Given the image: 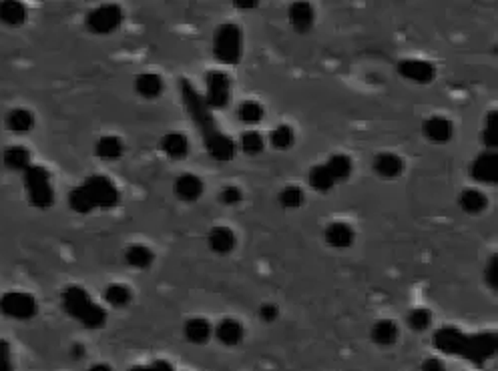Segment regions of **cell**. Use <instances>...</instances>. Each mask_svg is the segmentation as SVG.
<instances>
[{
  "mask_svg": "<svg viewBox=\"0 0 498 371\" xmlns=\"http://www.w3.org/2000/svg\"><path fill=\"white\" fill-rule=\"evenodd\" d=\"M483 143L486 147L494 149L497 147V110H490L486 115V124L483 131Z\"/></svg>",
  "mask_w": 498,
  "mask_h": 371,
  "instance_id": "39",
  "label": "cell"
},
{
  "mask_svg": "<svg viewBox=\"0 0 498 371\" xmlns=\"http://www.w3.org/2000/svg\"><path fill=\"white\" fill-rule=\"evenodd\" d=\"M0 371H13L11 365V349L6 341H0Z\"/></svg>",
  "mask_w": 498,
  "mask_h": 371,
  "instance_id": "42",
  "label": "cell"
},
{
  "mask_svg": "<svg viewBox=\"0 0 498 371\" xmlns=\"http://www.w3.org/2000/svg\"><path fill=\"white\" fill-rule=\"evenodd\" d=\"M27 20V8L23 2L16 0H4L0 2V22L8 27H18Z\"/></svg>",
  "mask_w": 498,
  "mask_h": 371,
  "instance_id": "24",
  "label": "cell"
},
{
  "mask_svg": "<svg viewBox=\"0 0 498 371\" xmlns=\"http://www.w3.org/2000/svg\"><path fill=\"white\" fill-rule=\"evenodd\" d=\"M472 179L485 185H494L498 181V155L497 151L480 152L471 165Z\"/></svg>",
  "mask_w": 498,
  "mask_h": 371,
  "instance_id": "11",
  "label": "cell"
},
{
  "mask_svg": "<svg viewBox=\"0 0 498 371\" xmlns=\"http://www.w3.org/2000/svg\"><path fill=\"white\" fill-rule=\"evenodd\" d=\"M314 6L309 2H293L290 6V22L298 32H309L314 27Z\"/></svg>",
  "mask_w": 498,
  "mask_h": 371,
  "instance_id": "20",
  "label": "cell"
},
{
  "mask_svg": "<svg viewBox=\"0 0 498 371\" xmlns=\"http://www.w3.org/2000/svg\"><path fill=\"white\" fill-rule=\"evenodd\" d=\"M263 115H265V110H263L262 105L255 103V100H245V103H241V105L237 107V119L245 124L260 123L263 119Z\"/></svg>",
  "mask_w": 498,
  "mask_h": 371,
  "instance_id": "33",
  "label": "cell"
},
{
  "mask_svg": "<svg viewBox=\"0 0 498 371\" xmlns=\"http://www.w3.org/2000/svg\"><path fill=\"white\" fill-rule=\"evenodd\" d=\"M129 371H175L171 363L167 361H153L151 365H139V367H133Z\"/></svg>",
  "mask_w": 498,
  "mask_h": 371,
  "instance_id": "44",
  "label": "cell"
},
{
  "mask_svg": "<svg viewBox=\"0 0 498 371\" xmlns=\"http://www.w3.org/2000/svg\"><path fill=\"white\" fill-rule=\"evenodd\" d=\"M422 133H424V137L428 138L430 143H434V145H444V143H448V141L452 138V135H454V126H452V123H450L446 117L434 115V117H430V119L424 121V124H422Z\"/></svg>",
  "mask_w": 498,
  "mask_h": 371,
  "instance_id": "13",
  "label": "cell"
},
{
  "mask_svg": "<svg viewBox=\"0 0 498 371\" xmlns=\"http://www.w3.org/2000/svg\"><path fill=\"white\" fill-rule=\"evenodd\" d=\"M181 96H183V103L187 107L189 117L193 119V123L199 126V131L203 135L209 155L217 161H231L236 157V143L219 131L203 96L199 95L193 89V84L185 79L181 81Z\"/></svg>",
  "mask_w": 498,
  "mask_h": 371,
  "instance_id": "1",
  "label": "cell"
},
{
  "mask_svg": "<svg viewBox=\"0 0 498 371\" xmlns=\"http://www.w3.org/2000/svg\"><path fill=\"white\" fill-rule=\"evenodd\" d=\"M239 147H241V151L245 152V155H260V152L263 151V147H265V141H263L262 133H257V131H248V133H243L241 135V138H239Z\"/></svg>",
  "mask_w": 498,
  "mask_h": 371,
  "instance_id": "36",
  "label": "cell"
},
{
  "mask_svg": "<svg viewBox=\"0 0 498 371\" xmlns=\"http://www.w3.org/2000/svg\"><path fill=\"white\" fill-rule=\"evenodd\" d=\"M161 151L165 152L169 159L181 161L189 152V141L183 133H167L165 137L161 138Z\"/></svg>",
  "mask_w": 498,
  "mask_h": 371,
  "instance_id": "21",
  "label": "cell"
},
{
  "mask_svg": "<svg viewBox=\"0 0 498 371\" xmlns=\"http://www.w3.org/2000/svg\"><path fill=\"white\" fill-rule=\"evenodd\" d=\"M293 141H295V133H293V129H291L290 124H279V126H276L269 133V143L277 151L290 149L291 145H293Z\"/></svg>",
  "mask_w": 498,
  "mask_h": 371,
  "instance_id": "31",
  "label": "cell"
},
{
  "mask_svg": "<svg viewBox=\"0 0 498 371\" xmlns=\"http://www.w3.org/2000/svg\"><path fill=\"white\" fill-rule=\"evenodd\" d=\"M458 205L468 215H478L488 207V197L478 189H464L458 197Z\"/></svg>",
  "mask_w": 498,
  "mask_h": 371,
  "instance_id": "23",
  "label": "cell"
},
{
  "mask_svg": "<svg viewBox=\"0 0 498 371\" xmlns=\"http://www.w3.org/2000/svg\"><path fill=\"white\" fill-rule=\"evenodd\" d=\"M279 203L286 207V209H298V207L304 203V191L295 185L286 187L283 191L279 193Z\"/></svg>",
  "mask_w": 498,
  "mask_h": 371,
  "instance_id": "38",
  "label": "cell"
},
{
  "mask_svg": "<svg viewBox=\"0 0 498 371\" xmlns=\"http://www.w3.org/2000/svg\"><path fill=\"white\" fill-rule=\"evenodd\" d=\"M208 241L211 251H215L217 255H227V253H231V251L236 249L237 243L236 233H234L229 227H223V225L213 227V229L209 231Z\"/></svg>",
  "mask_w": 498,
  "mask_h": 371,
  "instance_id": "18",
  "label": "cell"
},
{
  "mask_svg": "<svg viewBox=\"0 0 498 371\" xmlns=\"http://www.w3.org/2000/svg\"><path fill=\"white\" fill-rule=\"evenodd\" d=\"M243 199V193L239 187L236 185H229V187H223L222 193H219V201H222L225 207H236L241 203Z\"/></svg>",
  "mask_w": 498,
  "mask_h": 371,
  "instance_id": "40",
  "label": "cell"
},
{
  "mask_svg": "<svg viewBox=\"0 0 498 371\" xmlns=\"http://www.w3.org/2000/svg\"><path fill=\"white\" fill-rule=\"evenodd\" d=\"M124 261L135 269H149L155 261V255L147 245H131L124 251Z\"/></svg>",
  "mask_w": 498,
  "mask_h": 371,
  "instance_id": "27",
  "label": "cell"
},
{
  "mask_svg": "<svg viewBox=\"0 0 498 371\" xmlns=\"http://www.w3.org/2000/svg\"><path fill=\"white\" fill-rule=\"evenodd\" d=\"M398 325L392 321V319H380L376 325L372 327V339L378 345H384V347H390L398 341Z\"/></svg>",
  "mask_w": 498,
  "mask_h": 371,
  "instance_id": "25",
  "label": "cell"
},
{
  "mask_svg": "<svg viewBox=\"0 0 498 371\" xmlns=\"http://www.w3.org/2000/svg\"><path fill=\"white\" fill-rule=\"evenodd\" d=\"M131 297H133L131 289L127 287V285H121V283H113V285L105 289V301H109V305H113V307L129 305Z\"/></svg>",
  "mask_w": 498,
  "mask_h": 371,
  "instance_id": "34",
  "label": "cell"
},
{
  "mask_svg": "<svg viewBox=\"0 0 498 371\" xmlns=\"http://www.w3.org/2000/svg\"><path fill=\"white\" fill-rule=\"evenodd\" d=\"M83 189L91 197L95 207H115L119 203V189L115 187V183L103 175H93L83 183Z\"/></svg>",
  "mask_w": 498,
  "mask_h": 371,
  "instance_id": "8",
  "label": "cell"
},
{
  "mask_svg": "<svg viewBox=\"0 0 498 371\" xmlns=\"http://www.w3.org/2000/svg\"><path fill=\"white\" fill-rule=\"evenodd\" d=\"M307 181H309V187L316 189L318 193H328L336 185V179H333L332 173L328 171L326 165L312 167V171L307 175Z\"/></svg>",
  "mask_w": 498,
  "mask_h": 371,
  "instance_id": "30",
  "label": "cell"
},
{
  "mask_svg": "<svg viewBox=\"0 0 498 371\" xmlns=\"http://www.w3.org/2000/svg\"><path fill=\"white\" fill-rule=\"evenodd\" d=\"M260 315H262L263 321L272 323V321H276L277 315H279V309H277L274 303H265V305L260 307Z\"/></svg>",
  "mask_w": 498,
  "mask_h": 371,
  "instance_id": "43",
  "label": "cell"
},
{
  "mask_svg": "<svg viewBox=\"0 0 498 371\" xmlns=\"http://www.w3.org/2000/svg\"><path fill=\"white\" fill-rule=\"evenodd\" d=\"M89 371H111V367L109 365H105V363H98V365H93Z\"/></svg>",
  "mask_w": 498,
  "mask_h": 371,
  "instance_id": "47",
  "label": "cell"
},
{
  "mask_svg": "<svg viewBox=\"0 0 498 371\" xmlns=\"http://www.w3.org/2000/svg\"><path fill=\"white\" fill-rule=\"evenodd\" d=\"M63 299V307L70 317H75L77 321H81L84 327L89 330H98L105 325L107 321V313L105 309L97 305V303L91 299V295L79 285H70L63 291L60 295Z\"/></svg>",
  "mask_w": 498,
  "mask_h": 371,
  "instance_id": "2",
  "label": "cell"
},
{
  "mask_svg": "<svg viewBox=\"0 0 498 371\" xmlns=\"http://www.w3.org/2000/svg\"><path fill=\"white\" fill-rule=\"evenodd\" d=\"M324 239L326 243L333 249H347L352 247L354 239H356V231L352 229V225H347L344 221H333L326 227L324 231Z\"/></svg>",
  "mask_w": 498,
  "mask_h": 371,
  "instance_id": "14",
  "label": "cell"
},
{
  "mask_svg": "<svg viewBox=\"0 0 498 371\" xmlns=\"http://www.w3.org/2000/svg\"><path fill=\"white\" fill-rule=\"evenodd\" d=\"M69 205L75 213H81V215L91 213V211L95 209L93 201H91V197H89L87 191L83 189V185H81V187H75V189L69 193Z\"/></svg>",
  "mask_w": 498,
  "mask_h": 371,
  "instance_id": "35",
  "label": "cell"
},
{
  "mask_svg": "<svg viewBox=\"0 0 498 371\" xmlns=\"http://www.w3.org/2000/svg\"><path fill=\"white\" fill-rule=\"evenodd\" d=\"M123 25V11L117 4H103L87 14V28L93 34H111Z\"/></svg>",
  "mask_w": 498,
  "mask_h": 371,
  "instance_id": "5",
  "label": "cell"
},
{
  "mask_svg": "<svg viewBox=\"0 0 498 371\" xmlns=\"http://www.w3.org/2000/svg\"><path fill=\"white\" fill-rule=\"evenodd\" d=\"M183 333H185V339L189 344L203 345L211 339L213 327H211V323H209L208 319H203V317H191V319L185 321Z\"/></svg>",
  "mask_w": 498,
  "mask_h": 371,
  "instance_id": "17",
  "label": "cell"
},
{
  "mask_svg": "<svg viewBox=\"0 0 498 371\" xmlns=\"http://www.w3.org/2000/svg\"><path fill=\"white\" fill-rule=\"evenodd\" d=\"M485 281L490 285L492 289L498 287V257L494 255L485 269Z\"/></svg>",
  "mask_w": 498,
  "mask_h": 371,
  "instance_id": "41",
  "label": "cell"
},
{
  "mask_svg": "<svg viewBox=\"0 0 498 371\" xmlns=\"http://www.w3.org/2000/svg\"><path fill=\"white\" fill-rule=\"evenodd\" d=\"M231 98V81L222 70H211L205 79V105L208 109H225Z\"/></svg>",
  "mask_w": 498,
  "mask_h": 371,
  "instance_id": "6",
  "label": "cell"
},
{
  "mask_svg": "<svg viewBox=\"0 0 498 371\" xmlns=\"http://www.w3.org/2000/svg\"><path fill=\"white\" fill-rule=\"evenodd\" d=\"M374 171L382 179H396V177H400V173L404 171V161L396 152H380L374 159Z\"/></svg>",
  "mask_w": 498,
  "mask_h": 371,
  "instance_id": "19",
  "label": "cell"
},
{
  "mask_svg": "<svg viewBox=\"0 0 498 371\" xmlns=\"http://www.w3.org/2000/svg\"><path fill=\"white\" fill-rule=\"evenodd\" d=\"M37 299L30 293L11 291L0 297V313L13 319H30L37 315Z\"/></svg>",
  "mask_w": 498,
  "mask_h": 371,
  "instance_id": "7",
  "label": "cell"
},
{
  "mask_svg": "<svg viewBox=\"0 0 498 371\" xmlns=\"http://www.w3.org/2000/svg\"><path fill=\"white\" fill-rule=\"evenodd\" d=\"M2 161H4V167L11 169V171H27L30 167V151L27 147H20V145H14V147H8L4 155H2Z\"/></svg>",
  "mask_w": 498,
  "mask_h": 371,
  "instance_id": "26",
  "label": "cell"
},
{
  "mask_svg": "<svg viewBox=\"0 0 498 371\" xmlns=\"http://www.w3.org/2000/svg\"><path fill=\"white\" fill-rule=\"evenodd\" d=\"M25 187H27L28 201L34 207L46 209V207L55 203V191H53L51 175L44 167H28L25 171Z\"/></svg>",
  "mask_w": 498,
  "mask_h": 371,
  "instance_id": "4",
  "label": "cell"
},
{
  "mask_svg": "<svg viewBox=\"0 0 498 371\" xmlns=\"http://www.w3.org/2000/svg\"><path fill=\"white\" fill-rule=\"evenodd\" d=\"M243 53L241 30L234 22H227L217 28L213 37V55L223 65H237Z\"/></svg>",
  "mask_w": 498,
  "mask_h": 371,
  "instance_id": "3",
  "label": "cell"
},
{
  "mask_svg": "<svg viewBox=\"0 0 498 371\" xmlns=\"http://www.w3.org/2000/svg\"><path fill=\"white\" fill-rule=\"evenodd\" d=\"M95 151H97L98 159H103V161H117L123 155V143L119 137L107 135V137L98 138Z\"/></svg>",
  "mask_w": 498,
  "mask_h": 371,
  "instance_id": "29",
  "label": "cell"
},
{
  "mask_svg": "<svg viewBox=\"0 0 498 371\" xmlns=\"http://www.w3.org/2000/svg\"><path fill=\"white\" fill-rule=\"evenodd\" d=\"M432 323V313L426 307H416L408 313V325L414 331H426Z\"/></svg>",
  "mask_w": 498,
  "mask_h": 371,
  "instance_id": "37",
  "label": "cell"
},
{
  "mask_svg": "<svg viewBox=\"0 0 498 371\" xmlns=\"http://www.w3.org/2000/svg\"><path fill=\"white\" fill-rule=\"evenodd\" d=\"M163 89H165L163 79L155 72H143L135 79V91L143 98H157L163 93Z\"/></svg>",
  "mask_w": 498,
  "mask_h": 371,
  "instance_id": "22",
  "label": "cell"
},
{
  "mask_svg": "<svg viewBox=\"0 0 498 371\" xmlns=\"http://www.w3.org/2000/svg\"><path fill=\"white\" fill-rule=\"evenodd\" d=\"M497 335L494 333H476L466 337V347L462 358L471 359L472 363H485L497 351Z\"/></svg>",
  "mask_w": 498,
  "mask_h": 371,
  "instance_id": "9",
  "label": "cell"
},
{
  "mask_svg": "<svg viewBox=\"0 0 498 371\" xmlns=\"http://www.w3.org/2000/svg\"><path fill=\"white\" fill-rule=\"evenodd\" d=\"M328 171L332 173V177L338 181H346L352 175V159L347 155H333L330 161L326 163Z\"/></svg>",
  "mask_w": 498,
  "mask_h": 371,
  "instance_id": "32",
  "label": "cell"
},
{
  "mask_svg": "<svg viewBox=\"0 0 498 371\" xmlns=\"http://www.w3.org/2000/svg\"><path fill=\"white\" fill-rule=\"evenodd\" d=\"M213 335L217 337V341L222 345H227V347H234V345L241 344L245 331H243V325L237 321V319H231V317H225L222 319L215 330H213Z\"/></svg>",
  "mask_w": 498,
  "mask_h": 371,
  "instance_id": "16",
  "label": "cell"
},
{
  "mask_svg": "<svg viewBox=\"0 0 498 371\" xmlns=\"http://www.w3.org/2000/svg\"><path fill=\"white\" fill-rule=\"evenodd\" d=\"M466 337L462 331L454 330V327H442L434 333L432 341L436 345V349H440L444 353H450V356H464V347H466Z\"/></svg>",
  "mask_w": 498,
  "mask_h": 371,
  "instance_id": "12",
  "label": "cell"
},
{
  "mask_svg": "<svg viewBox=\"0 0 498 371\" xmlns=\"http://www.w3.org/2000/svg\"><path fill=\"white\" fill-rule=\"evenodd\" d=\"M422 371H446V365H444L442 359L428 358L422 363Z\"/></svg>",
  "mask_w": 498,
  "mask_h": 371,
  "instance_id": "45",
  "label": "cell"
},
{
  "mask_svg": "<svg viewBox=\"0 0 498 371\" xmlns=\"http://www.w3.org/2000/svg\"><path fill=\"white\" fill-rule=\"evenodd\" d=\"M237 8H255L257 2H236Z\"/></svg>",
  "mask_w": 498,
  "mask_h": 371,
  "instance_id": "46",
  "label": "cell"
},
{
  "mask_svg": "<svg viewBox=\"0 0 498 371\" xmlns=\"http://www.w3.org/2000/svg\"><path fill=\"white\" fill-rule=\"evenodd\" d=\"M6 126L13 131V133H28L32 126H34V115L28 109H14L6 115Z\"/></svg>",
  "mask_w": 498,
  "mask_h": 371,
  "instance_id": "28",
  "label": "cell"
},
{
  "mask_svg": "<svg viewBox=\"0 0 498 371\" xmlns=\"http://www.w3.org/2000/svg\"><path fill=\"white\" fill-rule=\"evenodd\" d=\"M203 181L199 179L197 175L193 173H185L175 179V185H173V191H175V197L185 201V203H193L197 201L201 195H203Z\"/></svg>",
  "mask_w": 498,
  "mask_h": 371,
  "instance_id": "15",
  "label": "cell"
},
{
  "mask_svg": "<svg viewBox=\"0 0 498 371\" xmlns=\"http://www.w3.org/2000/svg\"><path fill=\"white\" fill-rule=\"evenodd\" d=\"M398 74L418 84H428L436 77V69L428 60H418V58H404L398 63Z\"/></svg>",
  "mask_w": 498,
  "mask_h": 371,
  "instance_id": "10",
  "label": "cell"
}]
</instances>
